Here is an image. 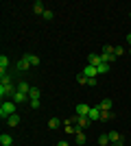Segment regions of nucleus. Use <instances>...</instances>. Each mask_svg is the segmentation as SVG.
Instances as JSON below:
<instances>
[{"mask_svg": "<svg viewBox=\"0 0 131 146\" xmlns=\"http://www.w3.org/2000/svg\"><path fill=\"white\" fill-rule=\"evenodd\" d=\"M15 107H18V105L13 103V100H2V105H0V118H2V120H7L9 116L18 113V111H15Z\"/></svg>", "mask_w": 131, "mask_h": 146, "instance_id": "obj_1", "label": "nucleus"}, {"mask_svg": "<svg viewBox=\"0 0 131 146\" xmlns=\"http://www.w3.org/2000/svg\"><path fill=\"white\" fill-rule=\"evenodd\" d=\"M15 92H18V85H13V83H0V98L2 100H11Z\"/></svg>", "mask_w": 131, "mask_h": 146, "instance_id": "obj_2", "label": "nucleus"}, {"mask_svg": "<svg viewBox=\"0 0 131 146\" xmlns=\"http://www.w3.org/2000/svg\"><path fill=\"white\" fill-rule=\"evenodd\" d=\"M72 124H76V127H79V131H83V129H87L90 127V124H92V120H90V118L87 116H72Z\"/></svg>", "mask_w": 131, "mask_h": 146, "instance_id": "obj_3", "label": "nucleus"}, {"mask_svg": "<svg viewBox=\"0 0 131 146\" xmlns=\"http://www.w3.org/2000/svg\"><path fill=\"white\" fill-rule=\"evenodd\" d=\"M83 74H85L87 79H96V76H98V70H96V66H90V63H87V66L83 68Z\"/></svg>", "mask_w": 131, "mask_h": 146, "instance_id": "obj_4", "label": "nucleus"}, {"mask_svg": "<svg viewBox=\"0 0 131 146\" xmlns=\"http://www.w3.org/2000/svg\"><path fill=\"white\" fill-rule=\"evenodd\" d=\"M90 109H92L90 105H85V103H79V105L74 107V113H76V116H87V113H90Z\"/></svg>", "mask_w": 131, "mask_h": 146, "instance_id": "obj_5", "label": "nucleus"}, {"mask_svg": "<svg viewBox=\"0 0 131 146\" xmlns=\"http://www.w3.org/2000/svg\"><path fill=\"white\" fill-rule=\"evenodd\" d=\"M96 107H98L100 111H112V107H114V103L112 100H109V98H103V100H100L98 105H96Z\"/></svg>", "mask_w": 131, "mask_h": 146, "instance_id": "obj_6", "label": "nucleus"}, {"mask_svg": "<svg viewBox=\"0 0 131 146\" xmlns=\"http://www.w3.org/2000/svg\"><path fill=\"white\" fill-rule=\"evenodd\" d=\"M11 100H13L15 105H20V103H26V100H29V94H22V92H15Z\"/></svg>", "mask_w": 131, "mask_h": 146, "instance_id": "obj_7", "label": "nucleus"}, {"mask_svg": "<svg viewBox=\"0 0 131 146\" xmlns=\"http://www.w3.org/2000/svg\"><path fill=\"white\" fill-rule=\"evenodd\" d=\"M87 63H90V66H96V68H98L100 63H103V59H100V55H94V52H92V55L87 57Z\"/></svg>", "mask_w": 131, "mask_h": 146, "instance_id": "obj_8", "label": "nucleus"}, {"mask_svg": "<svg viewBox=\"0 0 131 146\" xmlns=\"http://www.w3.org/2000/svg\"><path fill=\"white\" fill-rule=\"evenodd\" d=\"M87 118H90L92 122L100 120V109H98V107H92V109H90V113H87Z\"/></svg>", "mask_w": 131, "mask_h": 146, "instance_id": "obj_9", "label": "nucleus"}, {"mask_svg": "<svg viewBox=\"0 0 131 146\" xmlns=\"http://www.w3.org/2000/svg\"><path fill=\"white\" fill-rule=\"evenodd\" d=\"M24 59L31 63V68H35V66H39V57L37 55H33V52H29V55H24Z\"/></svg>", "mask_w": 131, "mask_h": 146, "instance_id": "obj_10", "label": "nucleus"}, {"mask_svg": "<svg viewBox=\"0 0 131 146\" xmlns=\"http://www.w3.org/2000/svg\"><path fill=\"white\" fill-rule=\"evenodd\" d=\"M44 11H46V9H44V2H33V13H35V15H44Z\"/></svg>", "mask_w": 131, "mask_h": 146, "instance_id": "obj_11", "label": "nucleus"}, {"mask_svg": "<svg viewBox=\"0 0 131 146\" xmlns=\"http://www.w3.org/2000/svg\"><path fill=\"white\" fill-rule=\"evenodd\" d=\"M0 144H2V146H13V137L9 133H2V135H0Z\"/></svg>", "mask_w": 131, "mask_h": 146, "instance_id": "obj_12", "label": "nucleus"}, {"mask_svg": "<svg viewBox=\"0 0 131 146\" xmlns=\"http://www.w3.org/2000/svg\"><path fill=\"white\" fill-rule=\"evenodd\" d=\"M15 68H18L20 72H26V70H29V68H31V63H29V61H26L24 57H22V59L18 61V66H15Z\"/></svg>", "mask_w": 131, "mask_h": 146, "instance_id": "obj_13", "label": "nucleus"}, {"mask_svg": "<svg viewBox=\"0 0 131 146\" xmlns=\"http://www.w3.org/2000/svg\"><path fill=\"white\" fill-rule=\"evenodd\" d=\"M7 124H9V127H18V124H20V113L9 116V118H7Z\"/></svg>", "mask_w": 131, "mask_h": 146, "instance_id": "obj_14", "label": "nucleus"}, {"mask_svg": "<svg viewBox=\"0 0 131 146\" xmlns=\"http://www.w3.org/2000/svg\"><path fill=\"white\" fill-rule=\"evenodd\" d=\"M63 124V120H59V118H48V129H59Z\"/></svg>", "mask_w": 131, "mask_h": 146, "instance_id": "obj_15", "label": "nucleus"}, {"mask_svg": "<svg viewBox=\"0 0 131 146\" xmlns=\"http://www.w3.org/2000/svg\"><path fill=\"white\" fill-rule=\"evenodd\" d=\"M83 144H85V133L79 131V133L74 135V146H83Z\"/></svg>", "mask_w": 131, "mask_h": 146, "instance_id": "obj_16", "label": "nucleus"}, {"mask_svg": "<svg viewBox=\"0 0 131 146\" xmlns=\"http://www.w3.org/2000/svg\"><path fill=\"white\" fill-rule=\"evenodd\" d=\"M7 68H9V57H0V74H5L7 72Z\"/></svg>", "mask_w": 131, "mask_h": 146, "instance_id": "obj_17", "label": "nucleus"}, {"mask_svg": "<svg viewBox=\"0 0 131 146\" xmlns=\"http://www.w3.org/2000/svg\"><path fill=\"white\" fill-rule=\"evenodd\" d=\"M39 87H31V92H29V100H39Z\"/></svg>", "mask_w": 131, "mask_h": 146, "instance_id": "obj_18", "label": "nucleus"}, {"mask_svg": "<svg viewBox=\"0 0 131 146\" xmlns=\"http://www.w3.org/2000/svg\"><path fill=\"white\" fill-rule=\"evenodd\" d=\"M109 142H112V144H118V142H122V137H120L118 131H109Z\"/></svg>", "mask_w": 131, "mask_h": 146, "instance_id": "obj_19", "label": "nucleus"}, {"mask_svg": "<svg viewBox=\"0 0 131 146\" xmlns=\"http://www.w3.org/2000/svg\"><path fill=\"white\" fill-rule=\"evenodd\" d=\"M18 92H22V94H29V92H31V85H29L26 81H20V83H18Z\"/></svg>", "mask_w": 131, "mask_h": 146, "instance_id": "obj_20", "label": "nucleus"}, {"mask_svg": "<svg viewBox=\"0 0 131 146\" xmlns=\"http://www.w3.org/2000/svg\"><path fill=\"white\" fill-rule=\"evenodd\" d=\"M107 144H112V142H109V133L98 135V146H107Z\"/></svg>", "mask_w": 131, "mask_h": 146, "instance_id": "obj_21", "label": "nucleus"}, {"mask_svg": "<svg viewBox=\"0 0 131 146\" xmlns=\"http://www.w3.org/2000/svg\"><path fill=\"white\" fill-rule=\"evenodd\" d=\"M96 70H98V74H107V72H109V63H105V61H103Z\"/></svg>", "mask_w": 131, "mask_h": 146, "instance_id": "obj_22", "label": "nucleus"}, {"mask_svg": "<svg viewBox=\"0 0 131 146\" xmlns=\"http://www.w3.org/2000/svg\"><path fill=\"white\" fill-rule=\"evenodd\" d=\"M112 118H114L112 111H100V120H103V122H105V120H112Z\"/></svg>", "mask_w": 131, "mask_h": 146, "instance_id": "obj_23", "label": "nucleus"}, {"mask_svg": "<svg viewBox=\"0 0 131 146\" xmlns=\"http://www.w3.org/2000/svg\"><path fill=\"white\" fill-rule=\"evenodd\" d=\"M42 18H44V20H48V22H50V20L55 18V13L50 11V9H46V11H44V15H42Z\"/></svg>", "mask_w": 131, "mask_h": 146, "instance_id": "obj_24", "label": "nucleus"}, {"mask_svg": "<svg viewBox=\"0 0 131 146\" xmlns=\"http://www.w3.org/2000/svg\"><path fill=\"white\" fill-rule=\"evenodd\" d=\"M76 81H79V83H81V85H87V76H85V74H79V76H76Z\"/></svg>", "mask_w": 131, "mask_h": 146, "instance_id": "obj_25", "label": "nucleus"}, {"mask_svg": "<svg viewBox=\"0 0 131 146\" xmlns=\"http://www.w3.org/2000/svg\"><path fill=\"white\" fill-rule=\"evenodd\" d=\"M114 52H116V57H122V55H125V48H120V46H116V50H114Z\"/></svg>", "mask_w": 131, "mask_h": 146, "instance_id": "obj_26", "label": "nucleus"}, {"mask_svg": "<svg viewBox=\"0 0 131 146\" xmlns=\"http://www.w3.org/2000/svg\"><path fill=\"white\" fill-rule=\"evenodd\" d=\"M29 105H31V109H39V100H29Z\"/></svg>", "mask_w": 131, "mask_h": 146, "instance_id": "obj_27", "label": "nucleus"}, {"mask_svg": "<svg viewBox=\"0 0 131 146\" xmlns=\"http://www.w3.org/2000/svg\"><path fill=\"white\" fill-rule=\"evenodd\" d=\"M96 83H98V81H96V79H87V85H90V87H94V85H96Z\"/></svg>", "mask_w": 131, "mask_h": 146, "instance_id": "obj_28", "label": "nucleus"}, {"mask_svg": "<svg viewBox=\"0 0 131 146\" xmlns=\"http://www.w3.org/2000/svg\"><path fill=\"white\" fill-rule=\"evenodd\" d=\"M57 146H70V144H68V142H59Z\"/></svg>", "mask_w": 131, "mask_h": 146, "instance_id": "obj_29", "label": "nucleus"}, {"mask_svg": "<svg viewBox=\"0 0 131 146\" xmlns=\"http://www.w3.org/2000/svg\"><path fill=\"white\" fill-rule=\"evenodd\" d=\"M127 44H129V46H131V33H129V35H127Z\"/></svg>", "mask_w": 131, "mask_h": 146, "instance_id": "obj_30", "label": "nucleus"}, {"mask_svg": "<svg viewBox=\"0 0 131 146\" xmlns=\"http://www.w3.org/2000/svg\"><path fill=\"white\" fill-rule=\"evenodd\" d=\"M129 55H131V46H129Z\"/></svg>", "mask_w": 131, "mask_h": 146, "instance_id": "obj_31", "label": "nucleus"}, {"mask_svg": "<svg viewBox=\"0 0 131 146\" xmlns=\"http://www.w3.org/2000/svg\"><path fill=\"white\" fill-rule=\"evenodd\" d=\"M107 146H114V144H107Z\"/></svg>", "mask_w": 131, "mask_h": 146, "instance_id": "obj_32", "label": "nucleus"}, {"mask_svg": "<svg viewBox=\"0 0 131 146\" xmlns=\"http://www.w3.org/2000/svg\"><path fill=\"white\" fill-rule=\"evenodd\" d=\"M129 18H131V13H129Z\"/></svg>", "mask_w": 131, "mask_h": 146, "instance_id": "obj_33", "label": "nucleus"}]
</instances>
